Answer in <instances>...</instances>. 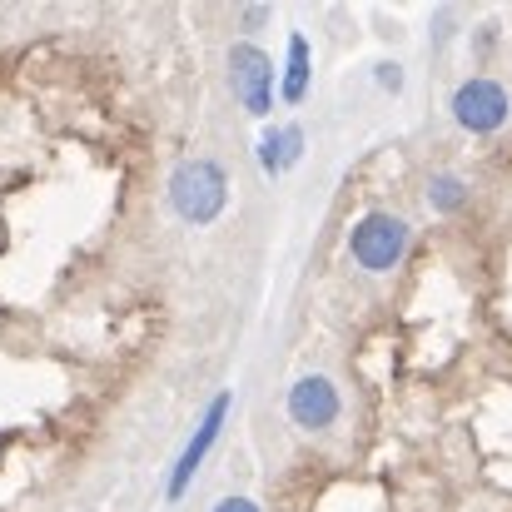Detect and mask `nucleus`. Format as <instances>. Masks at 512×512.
I'll use <instances>...</instances> for the list:
<instances>
[{
  "label": "nucleus",
  "instance_id": "3",
  "mask_svg": "<svg viewBox=\"0 0 512 512\" xmlns=\"http://www.w3.org/2000/svg\"><path fill=\"white\" fill-rule=\"evenodd\" d=\"M229 408H234V393H229V388H224V393H214L209 413L199 418V428L189 433L184 453L174 458V468H170V483H165V498H170V503H179V498L189 493L194 473H199V468H204V458L214 453V443H219V433H224V423H229Z\"/></svg>",
  "mask_w": 512,
  "mask_h": 512
},
{
  "label": "nucleus",
  "instance_id": "10",
  "mask_svg": "<svg viewBox=\"0 0 512 512\" xmlns=\"http://www.w3.org/2000/svg\"><path fill=\"white\" fill-rule=\"evenodd\" d=\"M373 80H378L388 95H398V90H403V65H398V60H378V65H373Z\"/></svg>",
  "mask_w": 512,
  "mask_h": 512
},
{
  "label": "nucleus",
  "instance_id": "8",
  "mask_svg": "<svg viewBox=\"0 0 512 512\" xmlns=\"http://www.w3.org/2000/svg\"><path fill=\"white\" fill-rule=\"evenodd\" d=\"M309 80H314V45L304 30L289 35V60H284V75H279V100L284 105H299L309 95Z\"/></svg>",
  "mask_w": 512,
  "mask_h": 512
},
{
  "label": "nucleus",
  "instance_id": "11",
  "mask_svg": "<svg viewBox=\"0 0 512 512\" xmlns=\"http://www.w3.org/2000/svg\"><path fill=\"white\" fill-rule=\"evenodd\" d=\"M214 512H264L254 498H244V493H234V498H219L214 503Z\"/></svg>",
  "mask_w": 512,
  "mask_h": 512
},
{
  "label": "nucleus",
  "instance_id": "1",
  "mask_svg": "<svg viewBox=\"0 0 512 512\" xmlns=\"http://www.w3.org/2000/svg\"><path fill=\"white\" fill-rule=\"evenodd\" d=\"M170 209L184 224H214L229 209V174L219 160H184L170 174Z\"/></svg>",
  "mask_w": 512,
  "mask_h": 512
},
{
  "label": "nucleus",
  "instance_id": "5",
  "mask_svg": "<svg viewBox=\"0 0 512 512\" xmlns=\"http://www.w3.org/2000/svg\"><path fill=\"white\" fill-rule=\"evenodd\" d=\"M448 110H453V120L468 130V135H493V130H503L508 125V90L498 85V80H463L458 90H453V100H448Z\"/></svg>",
  "mask_w": 512,
  "mask_h": 512
},
{
  "label": "nucleus",
  "instance_id": "4",
  "mask_svg": "<svg viewBox=\"0 0 512 512\" xmlns=\"http://www.w3.org/2000/svg\"><path fill=\"white\" fill-rule=\"evenodd\" d=\"M229 85H234V95H239V105L249 110V115H269L274 110V100H279V80H274V60L254 45V40H244V45H234L229 50Z\"/></svg>",
  "mask_w": 512,
  "mask_h": 512
},
{
  "label": "nucleus",
  "instance_id": "12",
  "mask_svg": "<svg viewBox=\"0 0 512 512\" xmlns=\"http://www.w3.org/2000/svg\"><path fill=\"white\" fill-rule=\"evenodd\" d=\"M264 20H269V5H254V10H244V15H239V25H244V30H259Z\"/></svg>",
  "mask_w": 512,
  "mask_h": 512
},
{
  "label": "nucleus",
  "instance_id": "6",
  "mask_svg": "<svg viewBox=\"0 0 512 512\" xmlns=\"http://www.w3.org/2000/svg\"><path fill=\"white\" fill-rule=\"evenodd\" d=\"M284 408H289V423H294V428H304V433H329V428L339 423L343 398H339V388H334V378L304 373V378H294Z\"/></svg>",
  "mask_w": 512,
  "mask_h": 512
},
{
  "label": "nucleus",
  "instance_id": "2",
  "mask_svg": "<svg viewBox=\"0 0 512 512\" xmlns=\"http://www.w3.org/2000/svg\"><path fill=\"white\" fill-rule=\"evenodd\" d=\"M408 239H413L408 219H398V214H388V209H373V214H363V219L348 229V254H353L358 269H368V274H388V269L403 264Z\"/></svg>",
  "mask_w": 512,
  "mask_h": 512
},
{
  "label": "nucleus",
  "instance_id": "7",
  "mask_svg": "<svg viewBox=\"0 0 512 512\" xmlns=\"http://www.w3.org/2000/svg\"><path fill=\"white\" fill-rule=\"evenodd\" d=\"M254 160L264 174H284L304 160V130L299 125H269L254 145Z\"/></svg>",
  "mask_w": 512,
  "mask_h": 512
},
{
  "label": "nucleus",
  "instance_id": "9",
  "mask_svg": "<svg viewBox=\"0 0 512 512\" xmlns=\"http://www.w3.org/2000/svg\"><path fill=\"white\" fill-rule=\"evenodd\" d=\"M428 204H433L438 214H453V209L468 204V184H463L458 174H433V179H428Z\"/></svg>",
  "mask_w": 512,
  "mask_h": 512
}]
</instances>
